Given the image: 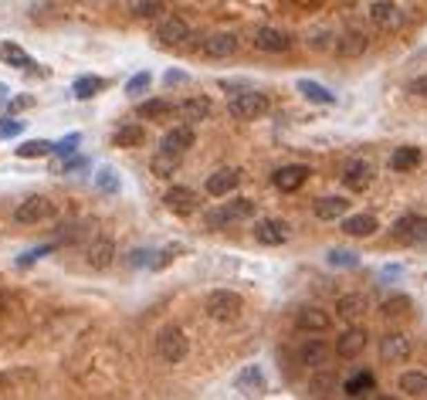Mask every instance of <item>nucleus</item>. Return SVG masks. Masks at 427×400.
Listing matches in <instances>:
<instances>
[{
    "label": "nucleus",
    "mask_w": 427,
    "mask_h": 400,
    "mask_svg": "<svg viewBox=\"0 0 427 400\" xmlns=\"http://www.w3.org/2000/svg\"><path fill=\"white\" fill-rule=\"evenodd\" d=\"M173 112V102H166V99H146V102H139V109H136V116L139 119H166Z\"/></svg>",
    "instance_id": "obj_33"
},
{
    "label": "nucleus",
    "mask_w": 427,
    "mask_h": 400,
    "mask_svg": "<svg viewBox=\"0 0 427 400\" xmlns=\"http://www.w3.org/2000/svg\"><path fill=\"white\" fill-rule=\"evenodd\" d=\"M312 214H315L319 221H336V217L350 214V200L346 197H319L312 203Z\"/></svg>",
    "instance_id": "obj_25"
},
{
    "label": "nucleus",
    "mask_w": 427,
    "mask_h": 400,
    "mask_svg": "<svg viewBox=\"0 0 427 400\" xmlns=\"http://www.w3.org/2000/svg\"><path fill=\"white\" fill-rule=\"evenodd\" d=\"M255 48L265 51V54H285L292 48V38L281 28H258L255 31Z\"/></svg>",
    "instance_id": "obj_17"
},
{
    "label": "nucleus",
    "mask_w": 427,
    "mask_h": 400,
    "mask_svg": "<svg viewBox=\"0 0 427 400\" xmlns=\"http://www.w3.org/2000/svg\"><path fill=\"white\" fill-rule=\"evenodd\" d=\"M156 353H159V360L170 363V366L183 363L187 360V353H190L187 332H183L180 326H163V329L156 332Z\"/></svg>",
    "instance_id": "obj_3"
},
{
    "label": "nucleus",
    "mask_w": 427,
    "mask_h": 400,
    "mask_svg": "<svg viewBox=\"0 0 427 400\" xmlns=\"http://www.w3.org/2000/svg\"><path fill=\"white\" fill-rule=\"evenodd\" d=\"M21 129H24V122H17V119L0 122V139H10V136H17Z\"/></svg>",
    "instance_id": "obj_46"
},
{
    "label": "nucleus",
    "mask_w": 427,
    "mask_h": 400,
    "mask_svg": "<svg viewBox=\"0 0 427 400\" xmlns=\"http://www.w3.org/2000/svg\"><path fill=\"white\" fill-rule=\"evenodd\" d=\"M268 109H272V99L265 92H234L231 99H228V116L237 122L261 119Z\"/></svg>",
    "instance_id": "obj_2"
},
{
    "label": "nucleus",
    "mask_w": 427,
    "mask_h": 400,
    "mask_svg": "<svg viewBox=\"0 0 427 400\" xmlns=\"http://www.w3.org/2000/svg\"><path fill=\"white\" fill-rule=\"evenodd\" d=\"M85 261H88V268L106 272V268L116 261V241L112 238H95L88 248H85Z\"/></svg>",
    "instance_id": "obj_14"
},
{
    "label": "nucleus",
    "mask_w": 427,
    "mask_h": 400,
    "mask_svg": "<svg viewBox=\"0 0 427 400\" xmlns=\"http://www.w3.org/2000/svg\"><path fill=\"white\" fill-rule=\"evenodd\" d=\"M78 146H81V136H78V132H72V136H65L61 143H54V153H58V157H72Z\"/></svg>",
    "instance_id": "obj_43"
},
{
    "label": "nucleus",
    "mask_w": 427,
    "mask_h": 400,
    "mask_svg": "<svg viewBox=\"0 0 427 400\" xmlns=\"http://www.w3.org/2000/svg\"><path fill=\"white\" fill-rule=\"evenodd\" d=\"M163 203H166L173 214L187 217V214H194L197 210V194L190 190V187H170V190L163 194Z\"/></svg>",
    "instance_id": "obj_20"
},
{
    "label": "nucleus",
    "mask_w": 427,
    "mask_h": 400,
    "mask_svg": "<svg viewBox=\"0 0 427 400\" xmlns=\"http://www.w3.org/2000/svg\"><path fill=\"white\" fill-rule=\"evenodd\" d=\"M197 143V132L190 122H180V126H173L166 136H163V143H159V150L163 153H173V157H183L190 146Z\"/></svg>",
    "instance_id": "obj_10"
},
{
    "label": "nucleus",
    "mask_w": 427,
    "mask_h": 400,
    "mask_svg": "<svg viewBox=\"0 0 427 400\" xmlns=\"http://www.w3.org/2000/svg\"><path fill=\"white\" fill-rule=\"evenodd\" d=\"M150 85H153V75H150V72H136L132 79L126 81V92H129V95H143Z\"/></svg>",
    "instance_id": "obj_42"
},
{
    "label": "nucleus",
    "mask_w": 427,
    "mask_h": 400,
    "mask_svg": "<svg viewBox=\"0 0 427 400\" xmlns=\"http://www.w3.org/2000/svg\"><path fill=\"white\" fill-rule=\"evenodd\" d=\"M173 112H177L183 122L197 126V122H207L210 116H214V102H210V99H203V95H194V99L177 102V106H173Z\"/></svg>",
    "instance_id": "obj_13"
},
{
    "label": "nucleus",
    "mask_w": 427,
    "mask_h": 400,
    "mask_svg": "<svg viewBox=\"0 0 427 400\" xmlns=\"http://www.w3.org/2000/svg\"><path fill=\"white\" fill-rule=\"evenodd\" d=\"M393 241L400 244H427V217L424 214H407L393 224Z\"/></svg>",
    "instance_id": "obj_7"
},
{
    "label": "nucleus",
    "mask_w": 427,
    "mask_h": 400,
    "mask_svg": "<svg viewBox=\"0 0 427 400\" xmlns=\"http://www.w3.org/2000/svg\"><path fill=\"white\" fill-rule=\"evenodd\" d=\"M397 275H400V268H397V265H393V268H384V279H397Z\"/></svg>",
    "instance_id": "obj_51"
},
{
    "label": "nucleus",
    "mask_w": 427,
    "mask_h": 400,
    "mask_svg": "<svg viewBox=\"0 0 427 400\" xmlns=\"http://www.w3.org/2000/svg\"><path fill=\"white\" fill-rule=\"evenodd\" d=\"M237 390H248V394H258V390H265V373H261V366L258 363H251L248 370H241L237 373Z\"/></svg>",
    "instance_id": "obj_32"
},
{
    "label": "nucleus",
    "mask_w": 427,
    "mask_h": 400,
    "mask_svg": "<svg viewBox=\"0 0 427 400\" xmlns=\"http://www.w3.org/2000/svg\"><path fill=\"white\" fill-rule=\"evenodd\" d=\"M309 44H312V48H315V51H329V48L336 44V38H332L329 31H312Z\"/></svg>",
    "instance_id": "obj_44"
},
{
    "label": "nucleus",
    "mask_w": 427,
    "mask_h": 400,
    "mask_svg": "<svg viewBox=\"0 0 427 400\" xmlns=\"http://www.w3.org/2000/svg\"><path fill=\"white\" fill-rule=\"evenodd\" d=\"M295 3H315V0H295Z\"/></svg>",
    "instance_id": "obj_53"
},
{
    "label": "nucleus",
    "mask_w": 427,
    "mask_h": 400,
    "mask_svg": "<svg viewBox=\"0 0 427 400\" xmlns=\"http://www.w3.org/2000/svg\"><path fill=\"white\" fill-rule=\"evenodd\" d=\"M377 387V377L370 373V370H359V373H352L350 380L343 383V394L346 397H363V394H370Z\"/></svg>",
    "instance_id": "obj_31"
},
{
    "label": "nucleus",
    "mask_w": 427,
    "mask_h": 400,
    "mask_svg": "<svg viewBox=\"0 0 427 400\" xmlns=\"http://www.w3.org/2000/svg\"><path fill=\"white\" fill-rule=\"evenodd\" d=\"M159 10H163V0H136V7H132V14H136L139 21L159 17Z\"/></svg>",
    "instance_id": "obj_41"
},
{
    "label": "nucleus",
    "mask_w": 427,
    "mask_h": 400,
    "mask_svg": "<svg viewBox=\"0 0 427 400\" xmlns=\"http://www.w3.org/2000/svg\"><path fill=\"white\" fill-rule=\"evenodd\" d=\"M407 306H410L407 299H390L387 306H384V312H387V316H400V312H404Z\"/></svg>",
    "instance_id": "obj_47"
},
{
    "label": "nucleus",
    "mask_w": 427,
    "mask_h": 400,
    "mask_svg": "<svg viewBox=\"0 0 427 400\" xmlns=\"http://www.w3.org/2000/svg\"><path fill=\"white\" fill-rule=\"evenodd\" d=\"M410 336H404V332H387L384 339H380V360L384 363H404L410 357Z\"/></svg>",
    "instance_id": "obj_18"
},
{
    "label": "nucleus",
    "mask_w": 427,
    "mask_h": 400,
    "mask_svg": "<svg viewBox=\"0 0 427 400\" xmlns=\"http://www.w3.org/2000/svg\"><path fill=\"white\" fill-rule=\"evenodd\" d=\"M0 61L10 65V68H21V72L34 68V58H31L21 44H14V41H3V44H0Z\"/></svg>",
    "instance_id": "obj_27"
},
{
    "label": "nucleus",
    "mask_w": 427,
    "mask_h": 400,
    "mask_svg": "<svg viewBox=\"0 0 427 400\" xmlns=\"http://www.w3.org/2000/svg\"><path fill=\"white\" fill-rule=\"evenodd\" d=\"M309 166H302V163H292V166H281V170H275L272 173V183L275 190H281V194H295L306 180H309Z\"/></svg>",
    "instance_id": "obj_12"
},
{
    "label": "nucleus",
    "mask_w": 427,
    "mask_h": 400,
    "mask_svg": "<svg viewBox=\"0 0 427 400\" xmlns=\"http://www.w3.org/2000/svg\"><path fill=\"white\" fill-rule=\"evenodd\" d=\"M207 316L214 322H237L241 319V312H244V299L231 292V288H214L210 295H207Z\"/></svg>",
    "instance_id": "obj_4"
},
{
    "label": "nucleus",
    "mask_w": 427,
    "mask_h": 400,
    "mask_svg": "<svg viewBox=\"0 0 427 400\" xmlns=\"http://www.w3.org/2000/svg\"><path fill=\"white\" fill-rule=\"evenodd\" d=\"M417 166H421V150L417 146H400V150L390 153V170L393 173H410Z\"/></svg>",
    "instance_id": "obj_28"
},
{
    "label": "nucleus",
    "mask_w": 427,
    "mask_h": 400,
    "mask_svg": "<svg viewBox=\"0 0 427 400\" xmlns=\"http://www.w3.org/2000/svg\"><path fill=\"white\" fill-rule=\"evenodd\" d=\"M166 85H183V81H187V75H183V72H166Z\"/></svg>",
    "instance_id": "obj_49"
},
{
    "label": "nucleus",
    "mask_w": 427,
    "mask_h": 400,
    "mask_svg": "<svg viewBox=\"0 0 427 400\" xmlns=\"http://www.w3.org/2000/svg\"><path fill=\"white\" fill-rule=\"evenodd\" d=\"M336 54L339 58H359V54H366V48H370V38L363 34V31H346V34H339L336 38Z\"/></svg>",
    "instance_id": "obj_22"
},
{
    "label": "nucleus",
    "mask_w": 427,
    "mask_h": 400,
    "mask_svg": "<svg viewBox=\"0 0 427 400\" xmlns=\"http://www.w3.org/2000/svg\"><path fill=\"white\" fill-rule=\"evenodd\" d=\"M14 153H17L21 160H38V157H51V153H54V143H51V139H28V143H21Z\"/></svg>",
    "instance_id": "obj_35"
},
{
    "label": "nucleus",
    "mask_w": 427,
    "mask_h": 400,
    "mask_svg": "<svg viewBox=\"0 0 427 400\" xmlns=\"http://www.w3.org/2000/svg\"><path fill=\"white\" fill-rule=\"evenodd\" d=\"M0 316H3V295H0Z\"/></svg>",
    "instance_id": "obj_52"
},
{
    "label": "nucleus",
    "mask_w": 427,
    "mask_h": 400,
    "mask_svg": "<svg viewBox=\"0 0 427 400\" xmlns=\"http://www.w3.org/2000/svg\"><path fill=\"white\" fill-rule=\"evenodd\" d=\"M255 241H258V244H268V248L285 244V241H288V224H285L281 217H265V221L255 224Z\"/></svg>",
    "instance_id": "obj_19"
},
{
    "label": "nucleus",
    "mask_w": 427,
    "mask_h": 400,
    "mask_svg": "<svg viewBox=\"0 0 427 400\" xmlns=\"http://www.w3.org/2000/svg\"><path fill=\"white\" fill-rule=\"evenodd\" d=\"M397 390L404 394V397H427V373L421 370H404L400 373V380H397Z\"/></svg>",
    "instance_id": "obj_26"
},
{
    "label": "nucleus",
    "mask_w": 427,
    "mask_h": 400,
    "mask_svg": "<svg viewBox=\"0 0 427 400\" xmlns=\"http://www.w3.org/2000/svg\"><path fill=\"white\" fill-rule=\"evenodd\" d=\"M95 187L99 190H106V194H119V177L112 166H102L99 173H95Z\"/></svg>",
    "instance_id": "obj_40"
},
{
    "label": "nucleus",
    "mask_w": 427,
    "mask_h": 400,
    "mask_svg": "<svg viewBox=\"0 0 427 400\" xmlns=\"http://www.w3.org/2000/svg\"><path fill=\"white\" fill-rule=\"evenodd\" d=\"M237 183H241V170H234V166H221V170H214V173L207 177L203 190H207L210 197H228Z\"/></svg>",
    "instance_id": "obj_16"
},
{
    "label": "nucleus",
    "mask_w": 427,
    "mask_h": 400,
    "mask_svg": "<svg viewBox=\"0 0 427 400\" xmlns=\"http://www.w3.org/2000/svg\"><path fill=\"white\" fill-rule=\"evenodd\" d=\"M366 312V295H359V292H350V295H339V302H336V316L339 319H359Z\"/></svg>",
    "instance_id": "obj_29"
},
{
    "label": "nucleus",
    "mask_w": 427,
    "mask_h": 400,
    "mask_svg": "<svg viewBox=\"0 0 427 400\" xmlns=\"http://www.w3.org/2000/svg\"><path fill=\"white\" fill-rule=\"evenodd\" d=\"M299 92H302L309 102H319V106H332V102H336V95H332L326 85H319V81H312V79L299 81Z\"/></svg>",
    "instance_id": "obj_34"
},
{
    "label": "nucleus",
    "mask_w": 427,
    "mask_h": 400,
    "mask_svg": "<svg viewBox=\"0 0 427 400\" xmlns=\"http://www.w3.org/2000/svg\"><path fill=\"white\" fill-rule=\"evenodd\" d=\"M187 38H190V24L183 17H177V14H166L156 24V41L166 44V48H177V44H183Z\"/></svg>",
    "instance_id": "obj_9"
},
{
    "label": "nucleus",
    "mask_w": 427,
    "mask_h": 400,
    "mask_svg": "<svg viewBox=\"0 0 427 400\" xmlns=\"http://www.w3.org/2000/svg\"><path fill=\"white\" fill-rule=\"evenodd\" d=\"M48 217H54V200L44 197V194H31V197H24L14 207V221L17 224H41Z\"/></svg>",
    "instance_id": "obj_6"
},
{
    "label": "nucleus",
    "mask_w": 427,
    "mask_h": 400,
    "mask_svg": "<svg viewBox=\"0 0 427 400\" xmlns=\"http://www.w3.org/2000/svg\"><path fill=\"white\" fill-rule=\"evenodd\" d=\"M410 92H414V95H421V99H427V75H421V79L410 81Z\"/></svg>",
    "instance_id": "obj_48"
},
{
    "label": "nucleus",
    "mask_w": 427,
    "mask_h": 400,
    "mask_svg": "<svg viewBox=\"0 0 427 400\" xmlns=\"http://www.w3.org/2000/svg\"><path fill=\"white\" fill-rule=\"evenodd\" d=\"M377 217L373 214H343V234H350V238H370V234H377Z\"/></svg>",
    "instance_id": "obj_21"
},
{
    "label": "nucleus",
    "mask_w": 427,
    "mask_h": 400,
    "mask_svg": "<svg viewBox=\"0 0 427 400\" xmlns=\"http://www.w3.org/2000/svg\"><path fill=\"white\" fill-rule=\"evenodd\" d=\"M373 177H377V166L370 160H350L346 173H343V183H346L350 194H363L373 183Z\"/></svg>",
    "instance_id": "obj_11"
},
{
    "label": "nucleus",
    "mask_w": 427,
    "mask_h": 400,
    "mask_svg": "<svg viewBox=\"0 0 427 400\" xmlns=\"http://www.w3.org/2000/svg\"><path fill=\"white\" fill-rule=\"evenodd\" d=\"M51 248H54V244H41V248H34V251H28V254H21V258H17V265L24 268V265H31V261H38L41 254H48Z\"/></svg>",
    "instance_id": "obj_45"
},
{
    "label": "nucleus",
    "mask_w": 427,
    "mask_h": 400,
    "mask_svg": "<svg viewBox=\"0 0 427 400\" xmlns=\"http://www.w3.org/2000/svg\"><path fill=\"white\" fill-rule=\"evenodd\" d=\"M237 48H241V41H237V34H231V31H207L203 38L197 41V51H200L203 58H214V61L234 58Z\"/></svg>",
    "instance_id": "obj_5"
},
{
    "label": "nucleus",
    "mask_w": 427,
    "mask_h": 400,
    "mask_svg": "<svg viewBox=\"0 0 427 400\" xmlns=\"http://www.w3.org/2000/svg\"><path fill=\"white\" fill-rule=\"evenodd\" d=\"M102 88H106V81L99 79V75H81V79H75V85H72L75 99H92V95H99Z\"/></svg>",
    "instance_id": "obj_36"
},
{
    "label": "nucleus",
    "mask_w": 427,
    "mask_h": 400,
    "mask_svg": "<svg viewBox=\"0 0 427 400\" xmlns=\"http://www.w3.org/2000/svg\"><path fill=\"white\" fill-rule=\"evenodd\" d=\"M143 143H146V129H143V126H132V122L119 126L116 136H112V146H119V150H129V146H143Z\"/></svg>",
    "instance_id": "obj_30"
},
{
    "label": "nucleus",
    "mask_w": 427,
    "mask_h": 400,
    "mask_svg": "<svg viewBox=\"0 0 427 400\" xmlns=\"http://www.w3.org/2000/svg\"><path fill=\"white\" fill-rule=\"evenodd\" d=\"M370 21H373V28H380V31H400L404 28V10L393 3V0H373L370 3Z\"/></svg>",
    "instance_id": "obj_8"
},
{
    "label": "nucleus",
    "mask_w": 427,
    "mask_h": 400,
    "mask_svg": "<svg viewBox=\"0 0 427 400\" xmlns=\"http://www.w3.org/2000/svg\"><path fill=\"white\" fill-rule=\"evenodd\" d=\"M28 106H31V99H14L10 102V109H28Z\"/></svg>",
    "instance_id": "obj_50"
},
{
    "label": "nucleus",
    "mask_w": 427,
    "mask_h": 400,
    "mask_svg": "<svg viewBox=\"0 0 427 400\" xmlns=\"http://www.w3.org/2000/svg\"><path fill=\"white\" fill-rule=\"evenodd\" d=\"M366 343H370V336H366V329H359V326H350L339 339H336V357L339 360H356L363 350H366Z\"/></svg>",
    "instance_id": "obj_15"
},
{
    "label": "nucleus",
    "mask_w": 427,
    "mask_h": 400,
    "mask_svg": "<svg viewBox=\"0 0 427 400\" xmlns=\"http://www.w3.org/2000/svg\"><path fill=\"white\" fill-rule=\"evenodd\" d=\"M299 363L309 366V370H319L322 363H329V346H326V339H306V343L299 346Z\"/></svg>",
    "instance_id": "obj_24"
},
{
    "label": "nucleus",
    "mask_w": 427,
    "mask_h": 400,
    "mask_svg": "<svg viewBox=\"0 0 427 400\" xmlns=\"http://www.w3.org/2000/svg\"><path fill=\"white\" fill-rule=\"evenodd\" d=\"M180 160H183V157H173V153H163V150H159V157L150 163V170H153L156 177H173L177 166H180Z\"/></svg>",
    "instance_id": "obj_37"
},
{
    "label": "nucleus",
    "mask_w": 427,
    "mask_h": 400,
    "mask_svg": "<svg viewBox=\"0 0 427 400\" xmlns=\"http://www.w3.org/2000/svg\"><path fill=\"white\" fill-rule=\"evenodd\" d=\"M295 326L302 332H326L329 329V312H322L319 306H302L299 316H295Z\"/></svg>",
    "instance_id": "obj_23"
},
{
    "label": "nucleus",
    "mask_w": 427,
    "mask_h": 400,
    "mask_svg": "<svg viewBox=\"0 0 427 400\" xmlns=\"http://www.w3.org/2000/svg\"><path fill=\"white\" fill-rule=\"evenodd\" d=\"M329 265H332V268H356V265H359V254H356V251H346V248H332V251H329Z\"/></svg>",
    "instance_id": "obj_39"
},
{
    "label": "nucleus",
    "mask_w": 427,
    "mask_h": 400,
    "mask_svg": "<svg viewBox=\"0 0 427 400\" xmlns=\"http://www.w3.org/2000/svg\"><path fill=\"white\" fill-rule=\"evenodd\" d=\"M336 387H339V377H336L332 370H326L322 377H315V380L309 383V390L315 394V397H326V394H332Z\"/></svg>",
    "instance_id": "obj_38"
},
{
    "label": "nucleus",
    "mask_w": 427,
    "mask_h": 400,
    "mask_svg": "<svg viewBox=\"0 0 427 400\" xmlns=\"http://www.w3.org/2000/svg\"><path fill=\"white\" fill-rule=\"evenodd\" d=\"M248 217H255V200L241 197V200H224V203L210 207V210L203 214V224L214 228V231H221V228L241 224V221H248Z\"/></svg>",
    "instance_id": "obj_1"
}]
</instances>
